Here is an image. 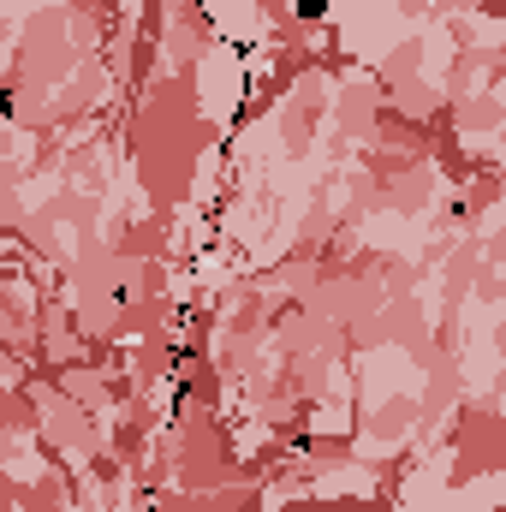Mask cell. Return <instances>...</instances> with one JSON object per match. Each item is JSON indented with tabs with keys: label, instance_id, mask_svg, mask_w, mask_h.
Here are the masks:
<instances>
[{
	"label": "cell",
	"instance_id": "6da1fadb",
	"mask_svg": "<svg viewBox=\"0 0 506 512\" xmlns=\"http://www.w3.org/2000/svg\"><path fill=\"white\" fill-rule=\"evenodd\" d=\"M298 12H304V18H322V12H328V0H298Z\"/></svg>",
	"mask_w": 506,
	"mask_h": 512
}]
</instances>
